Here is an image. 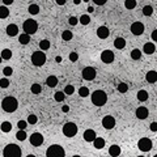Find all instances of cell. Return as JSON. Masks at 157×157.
<instances>
[{"mask_svg": "<svg viewBox=\"0 0 157 157\" xmlns=\"http://www.w3.org/2000/svg\"><path fill=\"white\" fill-rule=\"evenodd\" d=\"M94 3L97 4V5H103L106 2H105V0H94Z\"/></svg>", "mask_w": 157, "mask_h": 157, "instance_id": "obj_49", "label": "cell"}, {"mask_svg": "<svg viewBox=\"0 0 157 157\" xmlns=\"http://www.w3.org/2000/svg\"><path fill=\"white\" fill-rule=\"evenodd\" d=\"M3 3H4V7H7V5H11L13 2L12 0H3Z\"/></svg>", "mask_w": 157, "mask_h": 157, "instance_id": "obj_51", "label": "cell"}, {"mask_svg": "<svg viewBox=\"0 0 157 157\" xmlns=\"http://www.w3.org/2000/svg\"><path fill=\"white\" fill-rule=\"evenodd\" d=\"M28 124H36L37 122H38V118H37V115H34V114H30L29 117H28Z\"/></svg>", "mask_w": 157, "mask_h": 157, "instance_id": "obj_41", "label": "cell"}, {"mask_svg": "<svg viewBox=\"0 0 157 157\" xmlns=\"http://www.w3.org/2000/svg\"><path fill=\"white\" fill-rule=\"evenodd\" d=\"M148 115H149V111H148L147 107L140 106L136 109V118L138 119H147Z\"/></svg>", "mask_w": 157, "mask_h": 157, "instance_id": "obj_15", "label": "cell"}, {"mask_svg": "<svg viewBox=\"0 0 157 157\" xmlns=\"http://www.w3.org/2000/svg\"><path fill=\"white\" fill-rule=\"evenodd\" d=\"M2 60H3V59H2V58H0V63H2Z\"/></svg>", "mask_w": 157, "mask_h": 157, "instance_id": "obj_59", "label": "cell"}, {"mask_svg": "<svg viewBox=\"0 0 157 157\" xmlns=\"http://www.w3.org/2000/svg\"><path fill=\"white\" fill-rule=\"evenodd\" d=\"M46 157H65V152L62 145L59 144H52L47 148L46 151Z\"/></svg>", "mask_w": 157, "mask_h": 157, "instance_id": "obj_4", "label": "cell"}, {"mask_svg": "<svg viewBox=\"0 0 157 157\" xmlns=\"http://www.w3.org/2000/svg\"><path fill=\"white\" fill-rule=\"evenodd\" d=\"M102 126H103V128H106V130H113V128L115 127V119H114V117L106 115L102 119Z\"/></svg>", "mask_w": 157, "mask_h": 157, "instance_id": "obj_13", "label": "cell"}, {"mask_svg": "<svg viewBox=\"0 0 157 157\" xmlns=\"http://www.w3.org/2000/svg\"><path fill=\"white\" fill-rule=\"evenodd\" d=\"M131 33L134 34V36H141L144 33V25L140 21H135V23L131 25Z\"/></svg>", "mask_w": 157, "mask_h": 157, "instance_id": "obj_12", "label": "cell"}, {"mask_svg": "<svg viewBox=\"0 0 157 157\" xmlns=\"http://www.w3.org/2000/svg\"><path fill=\"white\" fill-rule=\"evenodd\" d=\"M26 157H36V156H34V155H28Z\"/></svg>", "mask_w": 157, "mask_h": 157, "instance_id": "obj_57", "label": "cell"}, {"mask_svg": "<svg viewBox=\"0 0 157 157\" xmlns=\"http://www.w3.org/2000/svg\"><path fill=\"white\" fill-rule=\"evenodd\" d=\"M46 84H47V86H50V88H55V86L58 85V77L54 75L49 76L46 78Z\"/></svg>", "mask_w": 157, "mask_h": 157, "instance_id": "obj_21", "label": "cell"}, {"mask_svg": "<svg viewBox=\"0 0 157 157\" xmlns=\"http://www.w3.org/2000/svg\"><path fill=\"white\" fill-rule=\"evenodd\" d=\"M29 140H30V144H32V145L39 147V145L43 144V136H42V134H39V132H33L32 135H30Z\"/></svg>", "mask_w": 157, "mask_h": 157, "instance_id": "obj_11", "label": "cell"}, {"mask_svg": "<svg viewBox=\"0 0 157 157\" xmlns=\"http://www.w3.org/2000/svg\"><path fill=\"white\" fill-rule=\"evenodd\" d=\"M50 46H51V43H50L49 39H42V41L39 42V49H41V51L49 50V49H50Z\"/></svg>", "mask_w": 157, "mask_h": 157, "instance_id": "obj_24", "label": "cell"}, {"mask_svg": "<svg viewBox=\"0 0 157 157\" xmlns=\"http://www.w3.org/2000/svg\"><path fill=\"white\" fill-rule=\"evenodd\" d=\"M143 15L144 16H147V17H149L153 15V8H152V5H145L143 8Z\"/></svg>", "mask_w": 157, "mask_h": 157, "instance_id": "obj_33", "label": "cell"}, {"mask_svg": "<svg viewBox=\"0 0 157 157\" xmlns=\"http://www.w3.org/2000/svg\"><path fill=\"white\" fill-rule=\"evenodd\" d=\"M63 134L64 136L67 138H73L75 135L77 134V126L73 123V122H67L64 126H63Z\"/></svg>", "mask_w": 157, "mask_h": 157, "instance_id": "obj_7", "label": "cell"}, {"mask_svg": "<svg viewBox=\"0 0 157 157\" xmlns=\"http://www.w3.org/2000/svg\"><path fill=\"white\" fill-rule=\"evenodd\" d=\"M118 90H119L120 93H126V92L128 90V85L126 84V82H119V84H118Z\"/></svg>", "mask_w": 157, "mask_h": 157, "instance_id": "obj_40", "label": "cell"}, {"mask_svg": "<svg viewBox=\"0 0 157 157\" xmlns=\"http://www.w3.org/2000/svg\"><path fill=\"white\" fill-rule=\"evenodd\" d=\"M9 16V9L4 5H0V19H7Z\"/></svg>", "mask_w": 157, "mask_h": 157, "instance_id": "obj_28", "label": "cell"}, {"mask_svg": "<svg viewBox=\"0 0 157 157\" xmlns=\"http://www.w3.org/2000/svg\"><path fill=\"white\" fill-rule=\"evenodd\" d=\"M72 157H81V156H78V155H75V156H72Z\"/></svg>", "mask_w": 157, "mask_h": 157, "instance_id": "obj_58", "label": "cell"}, {"mask_svg": "<svg viewBox=\"0 0 157 157\" xmlns=\"http://www.w3.org/2000/svg\"><path fill=\"white\" fill-rule=\"evenodd\" d=\"M81 3V0H73V4H76V5H77V4H80Z\"/></svg>", "mask_w": 157, "mask_h": 157, "instance_id": "obj_56", "label": "cell"}, {"mask_svg": "<svg viewBox=\"0 0 157 157\" xmlns=\"http://www.w3.org/2000/svg\"><path fill=\"white\" fill-rule=\"evenodd\" d=\"M138 148L141 152H149L152 148H153V143H152V140L148 138H141L140 140L138 141Z\"/></svg>", "mask_w": 157, "mask_h": 157, "instance_id": "obj_8", "label": "cell"}, {"mask_svg": "<svg viewBox=\"0 0 157 157\" xmlns=\"http://www.w3.org/2000/svg\"><path fill=\"white\" fill-rule=\"evenodd\" d=\"M0 58L4 60H9L12 58V51L9 49H4L2 52H0Z\"/></svg>", "mask_w": 157, "mask_h": 157, "instance_id": "obj_25", "label": "cell"}, {"mask_svg": "<svg viewBox=\"0 0 157 157\" xmlns=\"http://www.w3.org/2000/svg\"><path fill=\"white\" fill-rule=\"evenodd\" d=\"M138 157H144V156H138Z\"/></svg>", "mask_w": 157, "mask_h": 157, "instance_id": "obj_60", "label": "cell"}, {"mask_svg": "<svg viewBox=\"0 0 157 157\" xmlns=\"http://www.w3.org/2000/svg\"><path fill=\"white\" fill-rule=\"evenodd\" d=\"M0 128H2L3 132H11L12 131V124L9 122H3L2 126H0Z\"/></svg>", "mask_w": 157, "mask_h": 157, "instance_id": "obj_29", "label": "cell"}, {"mask_svg": "<svg viewBox=\"0 0 157 157\" xmlns=\"http://www.w3.org/2000/svg\"><path fill=\"white\" fill-rule=\"evenodd\" d=\"M23 29H24L25 34H28V36H32V34L37 33V30H38V24H37V21H36V20L28 19L26 21H24Z\"/></svg>", "mask_w": 157, "mask_h": 157, "instance_id": "obj_5", "label": "cell"}, {"mask_svg": "<svg viewBox=\"0 0 157 157\" xmlns=\"http://www.w3.org/2000/svg\"><path fill=\"white\" fill-rule=\"evenodd\" d=\"M78 94H80V97H82V98L88 97L89 96V89L86 88V86H81V88L78 89Z\"/></svg>", "mask_w": 157, "mask_h": 157, "instance_id": "obj_36", "label": "cell"}, {"mask_svg": "<svg viewBox=\"0 0 157 157\" xmlns=\"http://www.w3.org/2000/svg\"><path fill=\"white\" fill-rule=\"evenodd\" d=\"M109 155H110V157H118L120 155V147L117 145V144L110 145V148H109Z\"/></svg>", "mask_w": 157, "mask_h": 157, "instance_id": "obj_19", "label": "cell"}, {"mask_svg": "<svg viewBox=\"0 0 157 157\" xmlns=\"http://www.w3.org/2000/svg\"><path fill=\"white\" fill-rule=\"evenodd\" d=\"M68 23H69V25L75 26V25H77V23H78V19H77V17H75V16H72V17H69Z\"/></svg>", "mask_w": 157, "mask_h": 157, "instance_id": "obj_47", "label": "cell"}, {"mask_svg": "<svg viewBox=\"0 0 157 157\" xmlns=\"http://www.w3.org/2000/svg\"><path fill=\"white\" fill-rule=\"evenodd\" d=\"M73 37V34L72 32H69V30H64V32L62 33V39L63 41H71Z\"/></svg>", "mask_w": 157, "mask_h": 157, "instance_id": "obj_34", "label": "cell"}, {"mask_svg": "<svg viewBox=\"0 0 157 157\" xmlns=\"http://www.w3.org/2000/svg\"><path fill=\"white\" fill-rule=\"evenodd\" d=\"M97 36L101 39H106L109 36H110V30H109L106 26H99V28L97 29Z\"/></svg>", "mask_w": 157, "mask_h": 157, "instance_id": "obj_17", "label": "cell"}, {"mask_svg": "<svg viewBox=\"0 0 157 157\" xmlns=\"http://www.w3.org/2000/svg\"><path fill=\"white\" fill-rule=\"evenodd\" d=\"M124 7L127 8V9H134V8L136 7V2H135V0H126Z\"/></svg>", "mask_w": 157, "mask_h": 157, "instance_id": "obj_38", "label": "cell"}, {"mask_svg": "<svg viewBox=\"0 0 157 157\" xmlns=\"http://www.w3.org/2000/svg\"><path fill=\"white\" fill-rule=\"evenodd\" d=\"M157 39V30H153L152 32V41H156Z\"/></svg>", "mask_w": 157, "mask_h": 157, "instance_id": "obj_50", "label": "cell"}, {"mask_svg": "<svg viewBox=\"0 0 157 157\" xmlns=\"http://www.w3.org/2000/svg\"><path fill=\"white\" fill-rule=\"evenodd\" d=\"M114 46H115V49H118V50L124 49V46H126V41H124V38H122V37L115 38V41H114Z\"/></svg>", "mask_w": 157, "mask_h": 157, "instance_id": "obj_22", "label": "cell"}, {"mask_svg": "<svg viewBox=\"0 0 157 157\" xmlns=\"http://www.w3.org/2000/svg\"><path fill=\"white\" fill-rule=\"evenodd\" d=\"M3 73H4V76H11L12 75V73H13V68L12 67H5V68H4L3 69Z\"/></svg>", "mask_w": 157, "mask_h": 157, "instance_id": "obj_45", "label": "cell"}, {"mask_svg": "<svg viewBox=\"0 0 157 157\" xmlns=\"http://www.w3.org/2000/svg\"><path fill=\"white\" fill-rule=\"evenodd\" d=\"M93 144H94V148L96 149H102L105 147V139L102 138H96L93 140Z\"/></svg>", "mask_w": 157, "mask_h": 157, "instance_id": "obj_23", "label": "cell"}, {"mask_svg": "<svg viewBox=\"0 0 157 157\" xmlns=\"http://www.w3.org/2000/svg\"><path fill=\"white\" fill-rule=\"evenodd\" d=\"M16 138H17V140H20V141H24L25 139H26V132L25 131H19V132L16 134Z\"/></svg>", "mask_w": 157, "mask_h": 157, "instance_id": "obj_42", "label": "cell"}, {"mask_svg": "<svg viewBox=\"0 0 157 157\" xmlns=\"http://www.w3.org/2000/svg\"><path fill=\"white\" fill-rule=\"evenodd\" d=\"M77 59H78V54L75 51H72L71 54H69V60H71V62H76Z\"/></svg>", "mask_w": 157, "mask_h": 157, "instance_id": "obj_46", "label": "cell"}, {"mask_svg": "<svg viewBox=\"0 0 157 157\" xmlns=\"http://www.w3.org/2000/svg\"><path fill=\"white\" fill-rule=\"evenodd\" d=\"M32 63L36 67H42L46 63V54L43 51H36L32 54Z\"/></svg>", "mask_w": 157, "mask_h": 157, "instance_id": "obj_6", "label": "cell"}, {"mask_svg": "<svg viewBox=\"0 0 157 157\" xmlns=\"http://www.w3.org/2000/svg\"><path fill=\"white\" fill-rule=\"evenodd\" d=\"M155 51H156V46H155V43H152V42L145 43L144 47H143V52L147 54V55H152Z\"/></svg>", "mask_w": 157, "mask_h": 157, "instance_id": "obj_18", "label": "cell"}, {"mask_svg": "<svg viewBox=\"0 0 157 157\" xmlns=\"http://www.w3.org/2000/svg\"><path fill=\"white\" fill-rule=\"evenodd\" d=\"M19 42L21 43V45H28V43L30 42V36H28V34H20L19 36Z\"/></svg>", "mask_w": 157, "mask_h": 157, "instance_id": "obj_27", "label": "cell"}, {"mask_svg": "<svg viewBox=\"0 0 157 157\" xmlns=\"http://www.w3.org/2000/svg\"><path fill=\"white\" fill-rule=\"evenodd\" d=\"M55 60H56V62H58V63H60V62H62V56H56Z\"/></svg>", "mask_w": 157, "mask_h": 157, "instance_id": "obj_55", "label": "cell"}, {"mask_svg": "<svg viewBox=\"0 0 157 157\" xmlns=\"http://www.w3.org/2000/svg\"><path fill=\"white\" fill-rule=\"evenodd\" d=\"M28 11L30 15H38L39 13V7L37 5V4H30L29 8H28Z\"/></svg>", "mask_w": 157, "mask_h": 157, "instance_id": "obj_31", "label": "cell"}, {"mask_svg": "<svg viewBox=\"0 0 157 157\" xmlns=\"http://www.w3.org/2000/svg\"><path fill=\"white\" fill-rule=\"evenodd\" d=\"M56 3H58L59 5H64V4H65L64 0H56Z\"/></svg>", "mask_w": 157, "mask_h": 157, "instance_id": "obj_53", "label": "cell"}, {"mask_svg": "<svg viewBox=\"0 0 157 157\" xmlns=\"http://www.w3.org/2000/svg\"><path fill=\"white\" fill-rule=\"evenodd\" d=\"M23 151L17 144H7L3 149V157H21Z\"/></svg>", "mask_w": 157, "mask_h": 157, "instance_id": "obj_2", "label": "cell"}, {"mask_svg": "<svg viewBox=\"0 0 157 157\" xmlns=\"http://www.w3.org/2000/svg\"><path fill=\"white\" fill-rule=\"evenodd\" d=\"M149 127H151V130L153 131V132H156V131H157V123H156V122H153V123H151Z\"/></svg>", "mask_w": 157, "mask_h": 157, "instance_id": "obj_48", "label": "cell"}, {"mask_svg": "<svg viewBox=\"0 0 157 157\" xmlns=\"http://www.w3.org/2000/svg\"><path fill=\"white\" fill-rule=\"evenodd\" d=\"M145 80L149 82V84H155L156 80H157V73H156V71H149V72H147Z\"/></svg>", "mask_w": 157, "mask_h": 157, "instance_id": "obj_20", "label": "cell"}, {"mask_svg": "<svg viewBox=\"0 0 157 157\" xmlns=\"http://www.w3.org/2000/svg\"><path fill=\"white\" fill-rule=\"evenodd\" d=\"M131 58H132L134 60H139L141 58V51L139 49H134L132 51H131Z\"/></svg>", "mask_w": 157, "mask_h": 157, "instance_id": "obj_30", "label": "cell"}, {"mask_svg": "<svg viewBox=\"0 0 157 157\" xmlns=\"http://www.w3.org/2000/svg\"><path fill=\"white\" fill-rule=\"evenodd\" d=\"M8 86H9V80H8V78H2V80H0V88H8Z\"/></svg>", "mask_w": 157, "mask_h": 157, "instance_id": "obj_43", "label": "cell"}, {"mask_svg": "<svg viewBox=\"0 0 157 157\" xmlns=\"http://www.w3.org/2000/svg\"><path fill=\"white\" fill-rule=\"evenodd\" d=\"M54 98H55V101H58V102H63L64 98H65V94L63 92H56L54 94Z\"/></svg>", "mask_w": 157, "mask_h": 157, "instance_id": "obj_37", "label": "cell"}, {"mask_svg": "<svg viewBox=\"0 0 157 157\" xmlns=\"http://www.w3.org/2000/svg\"><path fill=\"white\" fill-rule=\"evenodd\" d=\"M114 59H115V55H114V52H113L111 50H103L101 52V60L103 63L110 64V63L114 62Z\"/></svg>", "mask_w": 157, "mask_h": 157, "instance_id": "obj_10", "label": "cell"}, {"mask_svg": "<svg viewBox=\"0 0 157 157\" xmlns=\"http://www.w3.org/2000/svg\"><path fill=\"white\" fill-rule=\"evenodd\" d=\"M30 90H32V93H33V94H39V93L42 92V86L36 82V84H33L32 86H30Z\"/></svg>", "mask_w": 157, "mask_h": 157, "instance_id": "obj_32", "label": "cell"}, {"mask_svg": "<svg viewBox=\"0 0 157 157\" xmlns=\"http://www.w3.org/2000/svg\"><path fill=\"white\" fill-rule=\"evenodd\" d=\"M78 23H80L81 25H88L90 23V17L89 15H82L80 19H78Z\"/></svg>", "mask_w": 157, "mask_h": 157, "instance_id": "obj_35", "label": "cell"}, {"mask_svg": "<svg viewBox=\"0 0 157 157\" xmlns=\"http://www.w3.org/2000/svg\"><path fill=\"white\" fill-rule=\"evenodd\" d=\"M62 111H63V113H68V111H69V106H67V105H64V106L62 107Z\"/></svg>", "mask_w": 157, "mask_h": 157, "instance_id": "obj_52", "label": "cell"}, {"mask_svg": "<svg viewBox=\"0 0 157 157\" xmlns=\"http://www.w3.org/2000/svg\"><path fill=\"white\" fill-rule=\"evenodd\" d=\"M63 93L65 94V96H71V94H73V93H75V88H73V85H67V86H65V88H64V90H63Z\"/></svg>", "mask_w": 157, "mask_h": 157, "instance_id": "obj_39", "label": "cell"}, {"mask_svg": "<svg viewBox=\"0 0 157 157\" xmlns=\"http://www.w3.org/2000/svg\"><path fill=\"white\" fill-rule=\"evenodd\" d=\"M81 75H82V78H84V80L92 81V80L96 78V76H97V71H96L93 67H85L84 69H82Z\"/></svg>", "mask_w": 157, "mask_h": 157, "instance_id": "obj_9", "label": "cell"}, {"mask_svg": "<svg viewBox=\"0 0 157 157\" xmlns=\"http://www.w3.org/2000/svg\"><path fill=\"white\" fill-rule=\"evenodd\" d=\"M86 11H88L89 13H93L94 12V8L93 7H88V9H86Z\"/></svg>", "mask_w": 157, "mask_h": 157, "instance_id": "obj_54", "label": "cell"}, {"mask_svg": "<svg viewBox=\"0 0 157 157\" xmlns=\"http://www.w3.org/2000/svg\"><path fill=\"white\" fill-rule=\"evenodd\" d=\"M26 126H28V122H26V120H20L19 123H17V127H19L21 131H25Z\"/></svg>", "mask_w": 157, "mask_h": 157, "instance_id": "obj_44", "label": "cell"}, {"mask_svg": "<svg viewBox=\"0 0 157 157\" xmlns=\"http://www.w3.org/2000/svg\"><path fill=\"white\" fill-rule=\"evenodd\" d=\"M90 97H92V102H93V105H96V106H98V107L103 106V105L107 102V94H106V92H103L101 89L94 90L93 93L90 94Z\"/></svg>", "mask_w": 157, "mask_h": 157, "instance_id": "obj_1", "label": "cell"}, {"mask_svg": "<svg viewBox=\"0 0 157 157\" xmlns=\"http://www.w3.org/2000/svg\"><path fill=\"white\" fill-rule=\"evenodd\" d=\"M2 107L4 111L7 113H13L17 110L19 107V101L15 98V97H5L2 101Z\"/></svg>", "mask_w": 157, "mask_h": 157, "instance_id": "obj_3", "label": "cell"}, {"mask_svg": "<svg viewBox=\"0 0 157 157\" xmlns=\"http://www.w3.org/2000/svg\"><path fill=\"white\" fill-rule=\"evenodd\" d=\"M82 136H84V140L85 141H88V143H93V140L96 138H97V134H96V131L94 130H85L84 131V135H82Z\"/></svg>", "mask_w": 157, "mask_h": 157, "instance_id": "obj_14", "label": "cell"}, {"mask_svg": "<svg viewBox=\"0 0 157 157\" xmlns=\"http://www.w3.org/2000/svg\"><path fill=\"white\" fill-rule=\"evenodd\" d=\"M148 97H149V96H148V92H147V90H139V92H138V99H139L140 102L147 101Z\"/></svg>", "mask_w": 157, "mask_h": 157, "instance_id": "obj_26", "label": "cell"}, {"mask_svg": "<svg viewBox=\"0 0 157 157\" xmlns=\"http://www.w3.org/2000/svg\"><path fill=\"white\" fill-rule=\"evenodd\" d=\"M155 157H157V156H155Z\"/></svg>", "mask_w": 157, "mask_h": 157, "instance_id": "obj_61", "label": "cell"}, {"mask_svg": "<svg viewBox=\"0 0 157 157\" xmlns=\"http://www.w3.org/2000/svg\"><path fill=\"white\" fill-rule=\"evenodd\" d=\"M5 32H7V34L9 37H16L17 34H19V26H17L16 24H9L7 26Z\"/></svg>", "mask_w": 157, "mask_h": 157, "instance_id": "obj_16", "label": "cell"}]
</instances>
